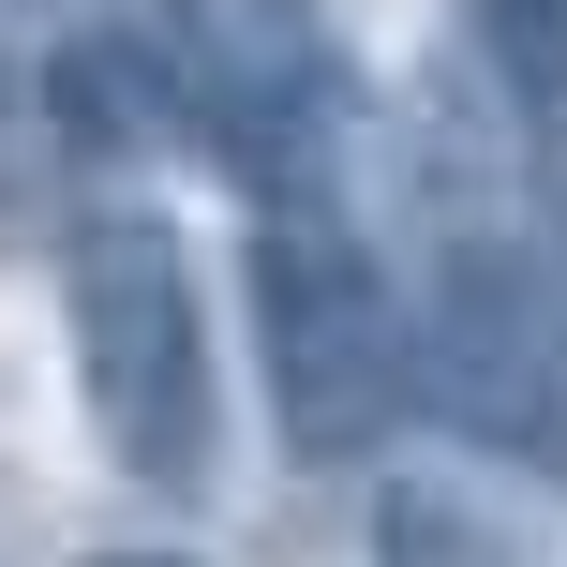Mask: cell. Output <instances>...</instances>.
Instances as JSON below:
<instances>
[{
	"label": "cell",
	"instance_id": "obj_1",
	"mask_svg": "<svg viewBox=\"0 0 567 567\" xmlns=\"http://www.w3.org/2000/svg\"><path fill=\"white\" fill-rule=\"evenodd\" d=\"M60 299H75V403L105 433V463L135 493H195L225 449V373H209V299H195L179 225L90 209L75 255H60Z\"/></svg>",
	"mask_w": 567,
	"mask_h": 567
},
{
	"label": "cell",
	"instance_id": "obj_2",
	"mask_svg": "<svg viewBox=\"0 0 567 567\" xmlns=\"http://www.w3.org/2000/svg\"><path fill=\"white\" fill-rule=\"evenodd\" d=\"M255 359L299 463H373L389 419L419 403V329H403L389 269L359 255V225H329V209L255 225Z\"/></svg>",
	"mask_w": 567,
	"mask_h": 567
},
{
	"label": "cell",
	"instance_id": "obj_3",
	"mask_svg": "<svg viewBox=\"0 0 567 567\" xmlns=\"http://www.w3.org/2000/svg\"><path fill=\"white\" fill-rule=\"evenodd\" d=\"M150 30L179 60V105H209L195 135L284 209H313V165L359 120V60L329 45V16L313 0H150Z\"/></svg>",
	"mask_w": 567,
	"mask_h": 567
},
{
	"label": "cell",
	"instance_id": "obj_4",
	"mask_svg": "<svg viewBox=\"0 0 567 567\" xmlns=\"http://www.w3.org/2000/svg\"><path fill=\"white\" fill-rule=\"evenodd\" d=\"M419 403L449 433H478L493 463H538L567 478V299L538 255L508 239H463L433 269V313H419Z\"/></svg>",
	"mask_w": 567,
	"mask_h": 567
},
{
	"label": "cell",
	"instance_id": "obj_5",
	"mask_svg": "<svg viewBox=\"0 0 567 567\" xmlns=\"http://www.w3.org/2000/svg\"><path fill=\"white\" fill-rule=\"evenodd\" d=\"M45 135L60 150H165V135H195V120H179L165 30H150V16H90L75 45L45 60Z\"/></svg>",
	"mask_w": 567,
	"mask_h": 567
},
{
	"label": "cell",
	"instance_id": "obj_6",
	"mask_svg": "<svg viewBox=\"0 0 567 567\" xmlns=\"http://www.w3.org/2000/svg\"><path fill=\"white\" fill-rule=\"evenodd\" d=\"M373 567H523V553H508V523H493L478 493L389 478V493H373Z\"/></svg>",
	"mask_w": 567,
	"mask_h": 567
},
{
	"label": "cell",
	"instance_id": "obj_7",
	"mask_svg": "<svg viewBox=\"0 0 567 567\" xmlns=\"http://www.w3.org/2000/svg\"><path fill=\"white\" fill-rule=\"evenodd\" d=\"M478 45L523 120H567V0H478Z\"/></svg>",
	"mask_w": 567,
	"mask_h": 567
},
{
	"label": "cell",
	"instance_id": "obj_8",
	"mask_svg": "<svg viewBox=\"0 0 567 567\" xmlns=\"http://www.w3.org/2000/svg\"><path fill=\"white\" fill-rule=\"evenodd\" d=\"M90 567H195V553H90Z\"/></svg>",
	"mask_w": 567,
	"mask_h": 567
}]
</instances>
